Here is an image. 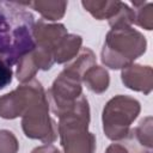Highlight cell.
Returning <instances> with one entry per match:
<instances>
[{
	"label": "cell",
	"instance_id": "cell-1",
	"mask_svg": "<svg viewBox=\"0 0 153 153\" xmlns=\"http://www.w3.org/2000/svg\"><path fill=\"white\" fill-rule=\"evenodd\" d=\"M35 18L24 2L0 0V57L11 66L36 47Z\"/></svg>",
	"mask_w": 153,
	"mask_h": 153
},
{
	"label": "cell",
	"instance_id": "cell-2",
	"mask_svg": "<svg viewBox=\"0 0 153 153\" xmlns=\"http://www.w3.org/2000/svg\"><path fill=\"white\" fill-rule=\"evenodd\" d=\"M90 105L81 94L74 106L59 117L57 133L63 153H94L96 136L88 131Z\"/></svg>",
	"mask_w": 153,
	"mask_h": 153
},
{
	"label": "cell",
	"instance_id": "cell-3",
	"mask_svg": "<svg viewBox=\"0 0 153 153\" xmlns=\"http://www.w3.org/2000/svg\"><path fill=\"white\" fill-rule=\"evenodd\" d=\"M146 37L133 26L111 29L105 37L100 59L111 69H123L146 53Z\"/></svg>",
	"mask_w": 153,
	"mask_h": 153
},
{
	"label": "cell",
	"instance_id": "cell-4",
	"mask_svg": "<svg viewBox=\"0 0 153 153\" xmlns=\"http://www.w3.org/2000/svg\"><path fill=\"white\" fill-rule=\"evenodd\" d=\"M140 110L139 100L130 96L117 94L108 100L102 114L103 130L106 137L112 141L126 137Z\"/></svg>",
	"mask_w": 153,
	"mask_h": 153
},
{
	"label": "cell",
	"instance_id": "cell-5",
	"mask_svg": "<svg viewBox=\"0 0 153 153\" xmlns=\"http://www.w3.org/2000/svg\"><path fill=\"white\" fill-rule=\"evenodd\" d=\"M81 94V78L74 72L63 68L48 90L47 98L51 111L60 117L74 106Z\"/></svg>",
	"mask_w": 153,
	"mask_h": 153
},
{
	"label": "cell",
	"instance_id": "cell-6",
	"mask_svg": "<svg viewBox=\"0 0 153 153\" xmlns=\"http://www.w3.org/2000/svg\"><path fill=\"white\" fill-rule=\"evenodd\" d=\"M22 129L25 136L43 143H53L57 139V124L49 115L47 97L33 103L22 116Z\"/></svg>",
	"mask_w": 153,
	"mask_h": 153
},
{
	"label": "cell",
	"instance_id": "cell-7",
	"mask_svg": "<svg viewBox=\"0 0 153 153\" xmlns=\"http://www.w3.org/2000/svg\"><path fill=\"white\" fill-rule=\"evenodd\" d=\"M45 96L47 92L38 80L23 82L16 90L0 97V117L5 120L22 117L33 103Z\"/></svg>",
	"mask_w": 153,
	"mask_h": 153
},
{
	"label": "cell",
	"instance_id": "cell-8",
	"mask_svg": "<svg viewBox=\"0 0 153 153\" xmlns=\"http://www.w3.org/2000/svg\"><path fill=\"white\" fill-rule=\"evenodd\" d=\"M121 79L126 87L149 94L153 87V69L151 66L131 63L122 69Z\"/></svg>",
	"mask_w": 153,
	"mask_h": 153
},
{
	"label": "cell",
	"instance_id": "cell-9",
	"mask_svg": "<svg viewBox=\"0 0 153 153\" xmlns=\"http://www.w3.org/2000/svg\"><path fill=\"white\" fill-rule=\"evenodd\" d=\"M67 33L68 32L66 26L61 23H48L44 19H39L37 23H35L33 37L36 47L47 49L51 53L54 51L61 38Z\"/></svg>",
	"mask_w": 153,
	"mask_h": 153
},
{
	"label": "cell",
	"instance_id": "cell-10",
	"mask_svg": "<svg viewBox=\"0 0 153 153\" xmlns=\"http://www.w3.org/2000/svg\"><path fill=\"white\" fill-rule=\"evenodd\" d=\"M82 38L75 33H67L57 43L53 51L54 62L56 63H67L73 60L81 49Z\"/></svg>",
	"mask_w": 153,
	"mask_h": 153
},
{
	"label": "cell",
	"instance_id": "cell-11",
	"mask_svg": "<svg viewBox=\"0 0 153 153\" xmlns=\"http://www.w3.org/2000/svg\"><path fill=\"white\" fill-rule=\"evenodd\" d=\"M26 7H32L35 11H37L42 19L45 22H56L61 19L67 10V1H43V0H36V1H29L24 2Z\"/></svg>",
	"mask_w": 153,
	"mask_h": 153
},
{
	"label": "cell",
	"instance_id": "cell-12",
	"mask_svg": "<svg viewBox=\"0 0 153 153\" xmlns=\"http://www.w3.org/2000/svg\"><path fill=\"white\" fill-rule=\"evenodd\" d=\"M81 82H84L90 91L99 94L108 90L110 75L104 67L93 65L82 74Z\"/></svg>",
	"mask_w": 153,
	"mask_h": 153
},
{
	"label": "cell",
	"instance_id": "cell-13",
	"mask_svg": "<svg viewBox=\"0 0 153 153\" xmlns=\"http://www.w3.org/2000/svg\"><path fill=\"white\" fill-rule=\"evenodd\" d=\"M152 149L143 146L140 140L137 139L134 128H130L129 133L126 137L111 143L106 149L105 153H151Z\"/></svg>",
	"mask_w": 153,
	"mask_h": 153
},
{
	"label": "cell",
	"instance_id": "cell-14",
	"mask_svg": "<svg viewBox=\"0 0 153 153\" xmlns=\"http://www.w3.org/2000/svg\"><path fill=\"white\" fill-rule=\"evenodd\" d=\"M82 7L96 19L98 20H104V19H110L114 17V14L117 12L121 1H108V0H92V1H81Z\"/></svg>",
	"mask_w": 153,
	"mask_h": 153
},
{
	"label": "cell",
	"instance_id": "cell-15",
	"mask_svg": "<svg viewBox=\"0 0 153 153\" xmlns=\"http://www.w3.org/2000/svg\"><path fill=\"white\" fill-rule=\"evenodd\" d=\"M96 54L90 49V48H81L80 51L78 53V55L71 60L69 62L66 63L65 68L69 69L72 72H74L75 74H78L80 78H82V74L93 65H96Z\"/></svg>",
	"mask_w": 153,
	"mask_h": 153
},
{
	"label": "cell",
	"instance_id": "cell-16",
	"mask_svg": "<svg viewBox=\"0 0 153 153\" xmlns=\"http://www.w3.org/2000/svg\"><path fill=\"white\" fill-rule=\"evenodd\" d=\"M134 6L135 24L151 31L153 29V4L148 1H131Z\"/></svg>",
	"mask_w": 153,
	"mask_h": 153
},
{
	"label": "cell",
	"instance_id": "cell-17",
	"mask_svg": "<svg viewBox=\"0 0 153 153\" xmlns=\"http://www.w3.org/2000/svg\"><path fill=\"white\" fill-rule=\"evenodd\" d=\"M17 65H18V67L16 71V76H17L18 81H20L23 84V82H27V81L35 79V75L38 72V67L33 61L31 51L29 54H26L25 56H23L17 62Z\"/></svg>",
	"mask_w": 153,
	"mask_h": 153
},
{
	"label": "cell",
	"instance_id": "cell-18",
	"mask_svg": "<svg viewBox=\"0 0 153 153\" xmlns=\"http://www.w3.org/2000/svg\"><path fill=\"white\" fill-rule=\"evenodd\" d=\"M135 24V14L131 7H129L126 2L121 1V5L117 12L114 14L112 18L109 19V25L111 29L122 27V26H131Z\"/></svg>",
	"mask_w": 153,
	"mask_h": 153
},
{
	"label": "cell",
	"instance_id": "cell-19",
	"mask_svg": "<svg viewBox=\"0 0 153 153\" xmlns=\"http://www.w3.org/2000/svg\"><path fill=\"white\" fill-rule=\"evenodd\" d=\"M134 131L140 140V142L147 148L152 149L153 147V131H152V117L147 116L142 118L137 127L134 128Z\"/></svg>",
	"mask_w": 153,
	"mask_h": 153
},
{
	"label": "cell",
	"instance_id": "cell-20",
	"mask_svg": "<svg viewBox=\"0 0 153 153\" xmlns=\"http://www.w3.org/2000/svg\"><path fill=\"white\" fill-rule=\"evenodd\" d=\"M19 142L16 135L7 129H0V153H18Z\"/></svg>",
	"mask_w": 153,
	"mask_h": 153
},
{
	"label": "cell",
	"instance_id": "cell-21",
	"mask_svg": "<svg viewBox=\"0 0 153 153\" xmlns=\"http://www.w3.org/2000/svg\"><path fill=\"white\" fill-rule=\"evenodd\" d=\"M12 78H13L12 66L6 60L0 57V90L7 87L12 82Z\"/></svg>",
	"mask_w": 153,
	"mask_h": 153
},
{
	"label": "cell",
	"instance_id": "cell-22",
	"mask_svg": "<svg viewBox=\"0 0 153 153\" xmlns=\"http://www.w3.org/2000/svg\"><path fill=\"white\" fill-rule=\"evenodd\" d=\"M31 153H61L54 145L51 143H44L42 146H38L31 151Z\"/></svg>",
	"mask_w": 153,
	"mask_h": 153
}]
</instances>
